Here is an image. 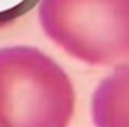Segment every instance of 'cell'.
Instances as JSON below:
<instances>
[{"label":"cell","instance_id":"6da1fadb","mask_svg":"<svg viewBox=\"0 0 129 127\" xmlns=\"http://www.w3.org/2000/svg\"><path fill=\"white\" fill-rule=\"evenodd\" d=\"M75 89L61 64L31 45L0 49V127H64Z\"/></svg>","mask_w":129,"mask_h":127},{"label":"cell","instance_id":"7a4b0ae2","mask_svg":"<svg viewBox=\"0 0 129 127\" xmlns=\"http://www.w3.org/2000/svg\"><path fill=\"white\" fill-rule=\"evenodd\" d=\"M42 31L91 66L129 63V0H40Z\"/></svg>","mask_w":129,"mask_h":127},{"label":"cell","instance_id":"3957f363","mask_svg":"<svg viewBox=\"0 0 129 127\" xmlns=\"http://www.w3.org/2000/svg\"><path fill=\"white\" fill-rule=\"evenodd\" d=\"M92 122L100 127H129V64H117L91 99Z\"/></svg>","mask_w":129,"mask_h":127}]
</instances>
